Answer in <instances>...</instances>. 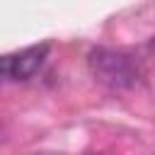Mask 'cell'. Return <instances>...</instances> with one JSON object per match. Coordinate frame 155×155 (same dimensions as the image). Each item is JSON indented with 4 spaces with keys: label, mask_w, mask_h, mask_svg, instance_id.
<instances>
[{
    "label": "cell",
    "mask_w": 155,
    "mask_h": 155,
    "mask_svg": "<svg viewBox=\"0 0 155 155\" xmlns=\"http://www.w3.org/2000/svg\"><path fill=\"white\" fill-rule=\"evenodd\" d=\"M46 53H48V44H36V46H29L15 56H7V75L15 80L31 78L41 68V63L46 61Z\"/></svg>",
    "instance_id": "obj_2"
},
{
    "label": "cell",
    "mask_w": 155,
    "mask_h": 155,
    "mask_svg": "<svg viewBox=\"0 0 155 155\" xmlns=\"http://www.w3.org/2000/svg\"><path fill=\"white\" fill-rule=\"evenodd\" d=\"M87 65H90V75L94 78V82H99L109 90H126V87L136 85V80H138V65L124 51L94 48L90 53Z\"/></svg>",
    "instance_id": "obj_1"
}]
</instances>
